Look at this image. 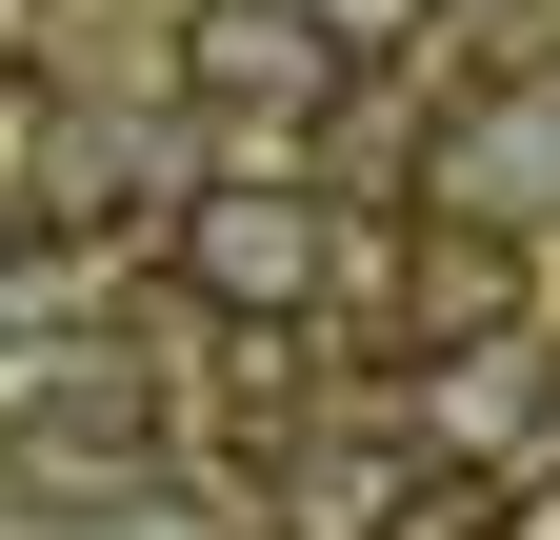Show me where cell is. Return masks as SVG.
Segmentation results:
<instances>
[]
</instances>
